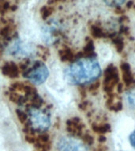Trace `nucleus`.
<instances>
[{
	"mask_svg": "<svg viewBox=\"0 0 135 151\" xmlns=\"http://www.w3.org/2000/svg\"><path fill=\"white\" fill-rule=\"evenodd\" d=\"M84 125L78 117H73L66 121V130L73 136H81Z\"/></svg>",
	"mask_w": 135,
	"mask_h": 151,
	"instance_id": "423d86ee",
	"label": "nucleus"
},
{
	"mask_svg": "<svg viewBox=\"0 0 135 151\" xmlns=\"http://www.w3.org/2000/svg\"><path fill=\"white\" fill-rule=\"evenodd\" d=\"M129 141H130L131 146H132L133 148L135 149V131L130 134V137H129Z\"/></svg>",
	"mask_w": 135,
	"mask_h": 151,
	"instance_id": "aec40b11",
	"label": "nucleus"
},
{
	"mask_svg": "<svg viewBox=\"0 0 135 151\" xmlns=\"http://www.w3.org/2000/svg\"><path fill=\"white\" fill-rule=\"evenodd\" d=\"M31 64V63H30ZM22 72L23 76L32 83L40 85L47 80L49 76V71L47 65L42 61H35Z\"/></svg>",
	"mask_w": 135,
	"mask_h": 151,
	"instance_id": "7ed1b4c3",
	"label": "nucleus"
},
{
	"mask_svg": "<svg viewBox=\"0 0 135 151\" xmlns=\"http://www.w3.org/2000/svg\"><path fill=\"white\" fill-rule=\"evenodd\" d=\"M92 130L98 134H105L111 131V126L108 124H92Z\"/></svg>",
	"mask_w": 135,
	"mask_h": 151,
	"instance_id": "9b49d317",
	"label": "nucleus"
},
{
	"mask_svg": "<svg viewBox=\"0 0 135 151\" xmlns=\"http://www.w3.org/2000/svg\"><path fill=\"white\" fill-rule=\"evenodd\" d=\"M59 151H89L84 142L73 137H62L57 144Z\"/></svg>",
	"mask_w": 135,
	"mask_h": 151,
	"instance_id": "20e7f679",
	"label": "nucleus"
},
{
	"mask_svg": "<svg viewBox=\"0 0 135 151\" xmlns=\"http://www.w3.org/2000/svg\"><path fill=\"white\" fill-rule=\"evenodd\" d=\"M16 114L17 117V119H18L21 124H23L25 126V125L28 124V116L27 112H25V111L21 110V109H17Z\"/></svg>",
	"mask_w": 135,
	"mask_h": 151,
	"instance_id": "f8f14e48",
	"label": "nucleus"
},
{
	"mask_svg": "<svg viewBox=\"0 0 135 151\" xmlns=\"http://www.w3.org/2000/svg\"><path fill=\"white\" fill-rule=\"evenodd\" d=\"M119 81L118 69L113 65H109L104 71V91L110 94Z\"/></svg>",
	"mask_w": 135,
	"mask_h": 151,
	"instance_id": "39448f33",
	"label": "nucleus"
},
{
	"mask_svg": "<svg viewBox=\"0 0 135 151\" xmlns=\"http://www.w3.org/2000/svg\"><path fill=\"white\" fill-rule=\"evenodd\" d=\"M112 42H113L114 45H115V47L118 53H121L123 51V48H124V42H123L122 38L118 37V36L112 38Z\"/></svg>",
	"mask_w": 135,
	"mask_h": 151,
	"instance_id": "4468645a",
	"label": "nucleus"
},
{
	"mask_svg": "<svg viewBox=\"0 0 135 151\" xmlns=\"http://www.w3.org/2000/svg\"><path fill=\"white\" fill-rule=\"evenodd\" d=\"M122 73H123V80L126 86H130L134 83V78H133L131 69H130V65L126 62H123L120 65Z\"/></svg>",
	"mask_w": 135,
	"mask_h": 151,
	"instance_id": "6e6552de",
	"label": "nucleus"
},
{
	"mask_svg": "<svg viewBox=\"0 0 135 151\" xmlns=\"http://www.w3.org/2000/svg\"><path fill=\"white\" fill-rule=\"evenodd\" d=\"M83 54V58L85 56V58H92V56L95 55V48L94 45H93V42L92 40H89V42L86 43L85 47H84L83 52H81Z\"/></svg>",
	"mask_w": 135,
	"mask_h": 151,
	"instance_id": "9d476101",
	"label": "nucleus"
},
{
	"mask_svg": "<svg viewBox=\"0 0 135 151\" xmlns=\"http://www.w3.org/2000/svg\"><path fill=\"white\" fill-rule=\"evenodd\" d=\"M59 55L62 61H73L75 59V54L68 47L60 50L59 51Z\"/></svg>",
	"mask_w": 135,
	"mask_h": 151,
	"instance_id": "1a4fd4ad",
	"label": "nucleus"
},
{
	"mask_svg": "<svg viewBox=\"0 0 135 151\" xmlns=\"http://www.w3.org/2000/svg\"><path fill=\"white\" fill-rule=\"evenodd\" d=\"M83 139V142H84V143L87 144V145H92L94 142V139H93V137L89 133H85V134H83L81 135Z\"/></svg>",
	"mask_w": 135,
	"mask_h": 151,
	"instance_id": "dca6fc26",
	"label": "nucleus"
},
{
	"mask_svg": "<svg viewBox=\"0 0 135 151\" xmlns=\"http://www.w3.org/2000/svg\"><path fill=\"white\" fill-rule=\"evenodd\" d=\"M41 14H42L43 18H47L52 14V9L49 7H44L41 10Z\"/></svg>",
	"mask_w": 135,
	"mask_h": 151,
	"instance_id": "6ab92c4d",
	"label": "nucleus"
},
{
	"mask_svg": "<svg viewBox=\"0 0 135 151\" xmlns=\"http://www.w3.org/2000/svg\"><path fill=\"white\" fill-rule=\"evenodd\" d=\"M99 142H105V141H106V138H105L104 135H101V136L99 137Z\"/></svg>",
	"mask_w": 135,
	"mask_h": 151,
	"instance_id": "4be33fe9",
	"label": "nucleus"
},
{
	"mask_svg": "<svg viewBox=\"0 0 135 151\" xmlns=\"http://www.w3.org/2000/svg\"><path fill=\"white\" fill-rule=\"evenodd\" d=\"M99 87V81H96L95 83H92V84L90 85L89 87V91H97Z\"/></svg>",
	"mask_w": 135,
	"mask_h": 151,
	"instance_id": "412c9836",
	"label": "nucleus"
},
{
	"mask_svg": "<svg viewBox=\"0 0 135 151\" xmlns=\"http://www.w3.org/2000/svg\"><path fill=\"white\" fill-rule=\"evenodd\" d=\"M2 74L9 78H17L18 77L19 74L21 73L19 65H17L16 63L9 61L2 65Z\"/></svg>",
	"mask_w": 135,
	"mask_h": 151,
	"instance_id": "0eeeda50",
	"label": "nucleus"
},
{
	"mask_svg": "<svg viewBox=\"0 0 135 151\" xmlns=\"http://www.w3.org/2000/svg\"><path fill=\"white\" fill-rule=\"evenodd\" d=\"M60 1H62V0H52L51 2H60Z\"/></svg>",
	"mask_w": 135,
	"mask_h": 151,
	"instance_id": "5701e85b",
	"label": "nucleus"
},
{
	"mask_svg": "<svg viewBox=\"0 0 135 151\" xmlns=\"http://www.w3.org/2000/svg\"><path fill=\"white\" fill-rule=\"evenodd\" d=\"M28 113V126L35 133L47 132L51 126V113L49 109L30 106L26 110ZM24 126V127H25Z\"/></svg>",
	"mask_w": 135,
	"mask_h": 151,
	"instance_id": "f03ea898",
	"label": "nucleus"
},
{
	"mask_svg": "<svg viewBox=\"0 0 135 151\" xmlns=\"http://www.w3.org/2000/svg\"><path fill=\"white\" fill-rule=\"evenodd\" d=\"M91 34L94 38L97 39H101L105 36V34L103 32L101 28L97 25H92L91 27Z\"/></svg>",
	"mask_w": 135,
	"mask_h": 151,
	"instance_id": "ddd939ff",
	"label": "nucleus"
},
{
	"mask_svg": "<svg viewBox=\"0 0 135 151\" xmlns=\"http://www.w3.org/2000/svg\"><path fill=\"white\" fill-rule=\"evenodd\" d=\"M109 107H110L109 109L111 110L114 111V112H118V111H120L123 109V104L121 103L120 101H118V102L115 104H111L109 106Z\"/></svg>",
	"mask_w": 135,
	"mask_h": 151,
	"instance_id": "a211bd4d",
	"label": "nucleus"
},
{
	"mask_svg": "<svg viewBox=\"0 0 135 151\" xmlns=\"http://www.w3.org/2000/svg\"><path fill=\"white\" fill-rule=\"evenodd\" d=\"M128 102L133 108H135V90H133L127 95Z\"/></svg>",
	"mask_w": 135,
	"mask_h": 151,
	"instance_id": "f3484780",
	"label": "nucleus"
},
{
	"mask_svg": "<svg viewBox=\"0 0 135 151\" xmlns=\"http://www.w3.org/2000/svg\"><path fill=\"white\" fill-rule=\"evenodd\" d=\"M104 1L106 2L107 5H108L109 6L112 7L119 6L125 2V0H104Z\"/></svg>",
	"mask_w": 135,
	"mask_h": 151,
	"instance_id": "2eb2a0df",
	"label": "nucleus"
},
{
	"mask_svg": "<svg viewBox=\"0 0 135 151\" xmlns=\"http://www.w3.org/2000/svg\"><path fill=\"white\" fill-rule=\"evenodd\" d=\"M100 73V67L95 59L82 58L69 66L66 70V76L71 83L82 85L92 82L99 77Z\"/></svg>",
	"mask_w": 135,
	"mask_h": 151,
	"instance_id": "f257e3e1",
	"label": "nucleus"
}]
</instances>
